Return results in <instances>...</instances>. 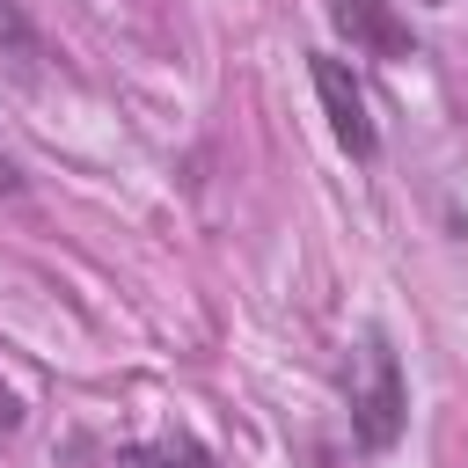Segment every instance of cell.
I'll use <instances>...</instances> for the list:
<instances>
[{
  "instance_id": "cell-1",
  "label": "cell",
  "mask_w": 468,
  "mask_h": 468,
  "mask_svg": "<svg viewBox=\"0 0 468 468\" xmlns=\"http://www.w3.org/2000/svg\"><path fill=\"white\" fill-rule=\"evenodd\" d=\"M410 424V380H402V358L388 351L380 329H366L358 344V388H351V439L366 453H388Z\"/></svg>"
},
{
  "instance_id": "cell-2",
  "label": "cell",
  "mask_w": 468,
  "mask_h": 468,
  "mask_svg": "<svg viewBox=\"0 0 468 468\" xmlns=\"http://www.w3.org/2000/svg\"><path fill=\"white\" fill-rule=\"evenodd\" d=\"M314 95H322V110H329V132H336V146H344L351 161H373L380 132H373L366 88L351 80V66H344L336 51H314Z\"/></svg>"
},
{
  "instance_id": "cell-3",
  "label": "cell",
  "mask_w": 468,
  "mask_h": 468,
  "mask_svg": "<svg viewBox=\"0 0 468 468\" xmlns=\"http://www.w3.org/2000/svg\"><path fill=\"white\" fill-rule=\"evenodd\" d=\"M329 22L351 51H373V58H410V22L388 7V0H329Z\"/></svg>"
},
{
  "instance_id": "cell-4",
  "label": "cell",
  "mask_w": 468,
  "mask_h": 468,
  "mask_svg": "<svg viewBox=\"0 0 468 468\" xmlns=\"http://www.w3.org/2000/svg\"><path fill=\"white\" fill-rule=\"evenodd\" d=\"M117 468H219L197 439H154V446H132L117 453Z\"/></svg>"
},
{
  "instance_id": "cell-5",
  "label": "cell",
  "mask_w": 468,
  "mask_h": 468,
  "mask_svg": "<svg viewBox=\"0 0 468 468\" xmlns=\"http://www.w3.org/2000/svg\"><path fill=\"white\" fill-rule=\"evenodd\" d=\"M0 190H22V176H15V161L0 154Z\"/></svg>"
},
{
  "instance_id": "cell-6",
  "label": "cell",
  "mask_w": 468,
  "mask_h": 468,
  "mask_svg": "<svg viewBox=\"0 0 468 468\" xmlns=\"http://www.w3.org/2000/svg\"><path fill=\"white\" fill-rule=\"evenodd\" d=\"M424 7H446V0H424Z\"/></svg>"
}]
</instances>
